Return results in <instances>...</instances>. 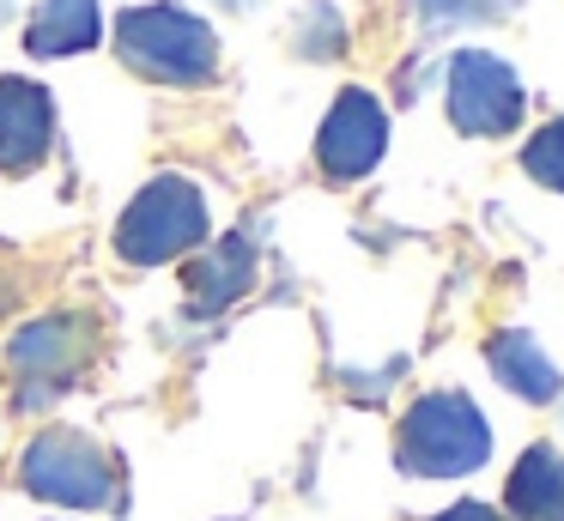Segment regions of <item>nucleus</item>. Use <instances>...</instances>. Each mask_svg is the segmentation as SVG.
<instances>
[{
    "label": "nucleus",
    "instance_id": "1",
    "mask_svg": "<svg viewBox=\"0 0 564 521\" xmlns=\"http://www.w3.org/2000/svg\"><path fill=\"white\" fill-rule=\"evenodd\" d=\"M491 455V424L462 388H437V394H419L401 419V460L413 479H467L474 467H486Z\"/></svg>",
    "mask_w": 564,
    "mask_h": 521
},
{
    "label": "nucleus",
    "instance_id": "2",
    "mask_svg": "<svg viewBox=\"0 0 564 521\" xmlns=\"http://www.w3.org/2000/svg\"><path fill=\"white\" fill-rule=\"evenodd\" d=\"M116 55L159 85H207L219 73V36L188 7L159 0V7H128L116 19Z\"/></svg>",
    "mask_w": 564,
    "mask_h": 521
},
{
    "label": "nucleus",
    "instance_id": "3",
    "mask_svg": "<svg viewBox=\"0 0 564 521\" xmlns=\"http://www.w3.org/2000/svg\"><path fill=\"white\" fill-rule=\"evenodd\" d=\"M207 242V194L188 176H152L147 188L128 200L122 225H116V254L128 267H159L176 254Z\"/></svg>",
    "mask_w": 564,
    "mask_h": 521
},
{
    "label": "nucleus",
    "instance_id": "4",
    "mask_svg": "<svg viewBox=\"0 0 564 521\" xmlns=\"http://www.w3.org/2000/svg\"><path fill=\"white\" fill-rule=\"evenodd\" d=\"M91 351H98L91 315H43V322H25L7 339V370L19 382V406L37 412L50 400H62L79 382V370L91 363Z\"/></svg>",
    "mask_w": 564,
    "mask_h": 521
},
{
    "label": "nucleus",
    "instance_id": "5",
    "mask_svg": "<svg viewBox=\"0 0 564 521\" xmlns=\"http://www.w3.org/2000/svg\"><path fill=\"white\" fill-rule=\"evenodd\" d=\"M19 485L62 509H110L116 503V460L86 431H43L19 460Z\"/></svg>",
    "mask_w": 564,
    "mask_h": 521
},
{
    "label": "nucleus",
    "instance_id": "6",
    "mask_svg": "<svg viewBox=\"0 0 564 521\" xmlns=\"http://www.w3.org/2000/svg\"><path fill=\"white\" fill-rule=\"evenodd\" d=\"M522 104H528L522 79H516V67L503 55H491V48H462V55H449V67H443V109H449V121L467 140L516 133Z\"/></svg>",
    "mask_w": 564,
    "mask_h": 521
},
{
    "label": "nucleus",
    "instance_id": "7",
    "mask_svg": "<svg viewBox=\"0 0 564 521\" xmlns=\"http://www.w3.org/2000/svg\"><path fill=\"white\" fill-rule=\"evenodd\" d=\"M382 145H389V116L370 91H340L316 133V164L328 170L334 182H358L382 164Z\"/></svg>",
    "mask_w": 564,
    "mask_h": 521
},
{
    "label": "nucleus",
    "instance_id": "8",
    "mask_svg": "<svg viewBox=\"0 0 564 521\" xmlns=\"http://www.w3.org/2000/svg\"><path fill=\"white\" fill-rule=\"evenodd\" d=\"M55 145V97L37 79H0V176H31Z\"/></svg>",
    "mask_w": 564,
    "mask_h": 521
},
{
    "label": "nucleus",
    "instance_id": "9",
    "mask_svg": "<svg viewBox=\"0 0 564 521\" xmlns=\"http://www.w3.org/2000/svg\"><path fill=\"white\" fill-rule=\"evenodd\" d=\"M486 363H491V376H498V382L510 388L516 400H534V406H546V400L564 394L558 363H552L546 346H540L534 334H522V327H503V334H491V339H486Z\"/></svg>",
    "mask_w": 564,
    "mask_h": 521
},
{
    "label": "nucleus",
    "instance_id": "10",
    "mask_svg": "<svg viewBox=\"0 0 564 521\" xmlns=\"http://www.w3.org/2000/svg\"><path fill=\"white\" fill-rule=\"evenodd\" d=\"M98 36H104L98 0H43V7L31 12V24H25V48L43 55V61L86 55V48H98Z\"/></svg>",
    "mask_w": 564,
    "mask_h": 521
},
{
    "label": "nucleus",
    "instance_id": "11",
    "mask_svg": "<svg viewBox=\"0 0 564 521\" xmlns=\"http://www.w3.org/2000/svg\"><path fill=\"white\" fill-rule=\"evenodd\" d=\"M249 285H256V242L249 237H219V242H207L200 261H188V297L200 310H225Z\"/></svg>",
    "mask_w": 564,
    "mask_h": 521
},
{
    "label": "nucleus",
    "instance_id": "12",
    "mask_svg": "<svg viewBox=\"0 0 564 521\" xmlns=\"http://www.w3.org/2000/svg\"><path fill=\"white\" fill-rule=\"evenodd\" d=\"M503 503L516 521H564V455L546 443H534L522 460L510 467Z\"/></svg>",
    "mask_w": 564,
    "mask_h": 521
},
{
    "label": "nucleus",
    "instance_id": "13",
    "mask_svg": "<svg viewBox=\"0 0 564 521\" xmlns=\"http://www.w3.org/2000/svg\"><path fill=\"white\" fill-rule=\"evenodd\" d=\"M340 43H346V24H340V12H334V0H310V7L297 12V48L328 61V55H340Z\"/></svg>",
    "mask_w": 564,
    "mask_h": 521
},
{
    "label": "nucleus",
    "instance_id": "14",
    "mask_svg": "<svg viewBox=\"0 0 564 521\" xmlns=\"http://www.w3.org/2000/svg\"><path fill=\"white\" fill-rule=\"evenodd\" d=\"M522 170L540 182V188L564 194V121H546V128L522 145Z\"/></svg>",
    "mask_w": 564,
    "mask_h": 521
},
{
    "label": "nucleus",
    "instance_id": "15",
    "mask_svg": "<svg viewBox=\"0 0 564 521\" xmlns=\"http://www.w3.org/2000/svg\"><path fill=\"white\" fill-rule=\"evenodd\" d=\"M522 0H413V12L425 24H491V19H510Z\"/></svg>",
    "mask_w": 564,
    "mask_h": 521
},
{
    "label": "nucleus",
    "instance_id": "16",
    "mask_svg": "<svg viewBox=\"0 0 564 521\" xmlns=\"http://www.w3.org/2000/svg\"><path fill=\"white\" fill-rule=\"evenodd\" d=\"M431 521H503L491 503H479V497H462V503H449L443 515H431Z\"/></svg>",
    "mask_w": 564,
    "mask_h": 521
},
{
    "label": "nucleus",
    "instance_id": "17",
    "mask_svg": "<svg viewBox=\"0 0 564 521\" xmlns=\"http://www.w3.org/2000/svg\"><path fill=\"white\" fill-rule=\"evenodd\" d=\"M219 7H231V12H243V7H256V0H219Z\"/></svg>",
    "mask_w": 564,
    "mask_h": 521
}]
</instances>
